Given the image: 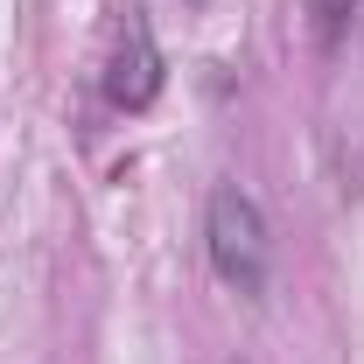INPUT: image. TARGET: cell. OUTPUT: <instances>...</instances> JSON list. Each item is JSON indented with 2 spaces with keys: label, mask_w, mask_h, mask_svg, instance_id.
Returning <instances> with one entry per match:
<instances>
[{
  "label": "cell",
  "mask_w": 364,
  "mask_h": 364,
  "mask_svg": "<svg viewBox=\"0 0 364 364\" xmlns=\"http://www.w3.org/2000/svg\"><path fill=\"white\" fill-rule=\"evenodd\" d=\"M203 245H210V267L225 287L238 294H259L273 267V238H267V210L238 189V182H218L210 189V210H203Z\"/></svg>",
  "instance_id": "1"
},
{
  "label": "cell",
  "mask_w": 364,
  "mask_h": 364,
  "mask_svg": "<svg viewBox=\"0 0 364 364\" xmlns=\"http://www.w3.org/2000/svg\"><path fill=\"white\" fill-rule=\"evenodd\" d=\"M161 49H154V21L127 7V36H119V56H112V70H105V98L119 105V112H147L154 98H161Z\"/></svg>",
  "instance_id": "2"
},
{
  "label": "cell",
  "mask_w": 364,
  "mask_h": 364,
  "mask_svg": "<svg viewBox=\"0 0 364 364\" xmlns=\"http://www.w3.org/2000/svg\"><path fill=\"white\" fill-rule=\"evenodd\" d=\"M309 14H316V43L336 49L343 28H350V14H358V0H309Z\"/></svg>",
  "instance_id": "3"
},
{
  "label": "cell",
  "mask_w": 364,
  "mask_h": 364,
  "mask_svg": "<svg viewBox=\"0 0 364 364\" xmlns=\"http://www.w3.org/2000/svg\"><path fill=\"white\" fill-rule=\"evenodd\" d=\"M182 7H203V0H182Z\"/></svg>",
  "instance_id": "4"
}]
</instances>
